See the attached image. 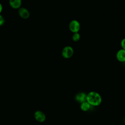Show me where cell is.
Here are the masks:
<instances>
[{"label":"cell","mask_w":125,"mask_h":125,"mask_svg":"<svg viewBox=\"0 0 125 125\" xmlns=\"http://www.w3.org/2000/svg\"><path fill=\"white\" fill-rule=\"evenodd\" d=\"M18 14L19 16L23 19H27L30 16V13L29 11L24 7H20L19 9Z\"/></svg>","instance_id":"5"},{"label":"cell","mask_w":125,"mask_h":125,"mask_svg":"<svg viewBox=\"0 0 125 125\" xmlns=\"http://www.w3.org/2000/svg\"><path fill=\"white\" fill-rule=\"evenodd\" d=\"M34 116L35 120L40 123H42L44 122L46 119L45 114L42 111L40 110H37L35 111Z\"/></svg>","instance_id":"4"},{"label":"cell","mask_w":125,"mask_h":125,"mask_svg":"<svg viewBox=\"0 0 125 125\" xmlns=\"http://www.w3.org/2000/svg\"><path fill=\"white\" fill-rule=\"evenodd\" d=\"M69 29L73 33H78L80 29L79 22L75 20H72L69 24Z\"/></svg>","instance_id":"3"},{"label":"cell","mask_w":125,"mask_h":125,"mask_svg":"<svg viewBox=\"0 0 125 125\" xmlns=\"http://www.w3.org/2000/svg\"><path fill=\"white\" fill-rule=\"evenodd\" d=\"M72 40L74 42H78L79 41V40L80 39V34L78 32V33H75L73 34L72 35Z\"/></svg>","instance_id":"10"},{"label":"cell","mask_w":125,"mask_h":125,"mask_svg":"<svg viewBox=\"0 0 125 125\" xmlns=\"http://www.w3.org/2000/svg\"><path fill=\"white\" fill-rule=\"evenodd\" d=\"M121 45L122 49L125 50V38L123 39L121 42Z\"/></svg>","instance_id":"12"},{"label":"cell","mask_w":125,"mask_h":125,"mask_svg":"<svg viewBox=\"0 0 125 125\" xmlns=\"http://www.w3.org/2000/svg\"><path fill=\"white\" fill-rule=\"evenodd\" d=\"M86 96L85 93L83 92L78 93L76 96V100L78 102L82 103L86 101Z\"/></svg>","instance_id":"8"},{"label":"cell","mask_w":125,"mask_h":125,"mask_svg":"<svg viewBox=\"0 0 125 125\" xmlns=\"http://www.w3.org/2000/svg\"><path fill=\"white\" fill-rule=\"evenodd\" d=\"M4 23V19L3 17L0 14V26L2 25Z\"/></svg>","instance_id":"11"},{"label":"cell","mask_w":125,"mask_h":125,"mask_svg":"<svg viewBox=\"0 0 125 125\" xmlns=\"http://www.w3.org/2000/svg\"></svg>","instance_id":"14"},{"label":"cell","mask_w":125,"mask_h":125,"mask_svg":"<svg viewBox=\"0 0 125 125\" xmlns=\"http://www.w3.org/2000/svg\"><path fill=\"white\" fill-rule=\"evenodd\" d=\"M74 54L73 48L70 46H65L62 50V56L65 59H69L72 57Z\"/></svg>","instance_id":"2"},{"label":"cell","mask_w":125,"mask_h":125,"mask_svg":"<svg viewBox=\"0 0 125 125\" xmlns=\"http://www.w3.org/2000/svg\"><path fill=\"white\" fill-rule=\"evenodd\" d=\"M2 10V6L1 5V4L0 3V13L1 12Z\"/></svg>","instance_id":"13"},{"label":"cell","mask_w":125,"mask_h":125,"mask_svg":"<svg viewBox=\"0 0 125 125\" xmlns=\"http://www.w3.org/2000/svg\"><path fill=\"white\" fill-rule=\"evenodd\" d=\"M90 107V104L87 102H84L82 103L81 105V109L84 111L88 110Z\"/></svg>","instance_id":"9"},{"label":"cell","mask_w":125,"mask_h":125,"mask_svg":"<svg viewBox=\"0 0 125 125\" xmlns=\"http://www.w3.org/2000/svg\"><path fill=\"white\" fill-rule=\"evenodd\" d=\"M9 4L13 9H19L21 5V0H9Z\"/></svg>","instance_id":"7"},{"label":"cell","mask_w":125,"mask_h":125,"mask_svg":"<svg viewBox=\"0 0 125 125\" xmlns=\"http://www.w3.org/2000/svg\"><path fill=\"white\" fill-rule=\"evenodd\" d=\"M116 58L120 62H125V50L123 49L119 50L117 52Z\"/></svg>","instance_id":"6"},{"label":"cell","mask_w":125,"mask_h":125,"mask_svg":"<svg viewBox=\"0 0 125 125\" xmlns=\"http://www.w3.org/2000/svg\"><path fill=\"white\" fill-rule=\"evenodd\" d=\"M86 101L90 105L98 106L102 102V98L100 95L96 92L92 91L89 92L86 96Z\"/></svg>","instance_id":"1"}]
</instances>
